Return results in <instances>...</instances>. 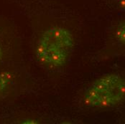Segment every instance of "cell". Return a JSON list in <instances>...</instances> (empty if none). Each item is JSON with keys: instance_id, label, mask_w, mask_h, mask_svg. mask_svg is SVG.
<instances>
[{"instance_id": "6da1fadb", "label": "cell", "mask_w": 125, "mask_h": 124, "mask_svg": "<svg viewBox=\"0 0 125 124\" xmlns=\"http://www.w3.org/2000/svg\"><path fill=\"white\" fill-rule=\"evenodd\" d=\"M74 47L73 34L62 27L46 29L39 38L35 55L38 62L48 68L63 67L69 59Z\"/></svg>"}, {"instance_id": "7a4b0ae2", "label": "cell", "mask_w": 125, "mask_h": 124, "mask_svg": "<svg viewBox=\"0 0 125 124\" xmlns=\"http://www.w3.org/2000/svg\"><path fill=\"white\" fill-rule=\"evenodd\" d=\"M125 100V78L117 73L104 75L94 81L86 90L83 102L94 108L116 107Z\"/></svg>"}, {"instance_id": "3957f363", "label": "cell", "mask_w": 125, "mask_h": 124, "mask_svg": "<svg viewBox=\"0 0 125 124\" xmlns=\"http://www.w3.org/2000/svg\"><path fill=\"white\" fill-rule=\"evenodd\" d=\"M115 37L119 42L125 45V22L118 26L115 32Z\"/></svg>"}, {"instance_id": "277c9868", "label": "cell", "mask_w": 125, "mask_h": 124, "mask_svg": "<svg viewBox=\"0 0 125 124\" xmlns=\"http://www.w3.org/2000/svg\"><path fill=\"white\" fill-rule=\"evenodd\" d=\"M10 80L9 76L5 73H0V96L4 92Z\"/></svg>"}, {"instance_id": "5b68a950", "label": "cell", "mask_w": 125, "mask_h": 124, "mask_svg": "<svg viewBox=\"0 0 125 124\" xmlns=\"http://www.w3.org/2000/svg\"><path fill=\"white\" fill-rule=\"evenodd\" d=\"M119 6L125 10V0H119Z\"/></svg>"}, {"instance_id": "8992f818", "label": "cell", "mask_w": 125, "mask_h": 124, "mask_svg": "<svg viewBox=\"0 0 125 124\" xmlns=\"http://www.w3.org/2000/svg\"><path fill=\"white\" fill-rule=\"evenodd\" d=\"M2 56H3V51H2V48H1V45L0 43V62L2 60Z\"/></svg>"}]
</instances>
